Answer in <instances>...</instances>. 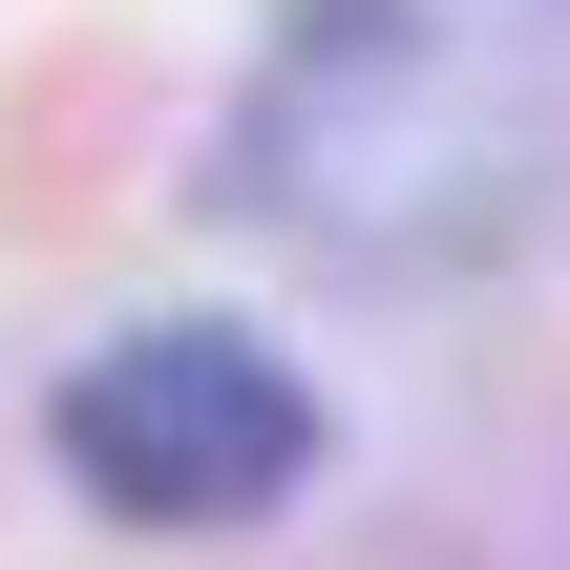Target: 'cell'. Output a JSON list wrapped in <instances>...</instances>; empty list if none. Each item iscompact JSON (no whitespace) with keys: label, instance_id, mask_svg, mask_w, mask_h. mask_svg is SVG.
I'll return each instance as SVG.
<instances>
[{"label":"cell","instance_id":"obj_1","mask_svg":"<svg viewBox=\"0 0 570 570\" xmlns=\"http://www.w3.org/2000/svg\"><path fill=\"white\" fill-rule=\"evenodd\" d=\"M296 465H317V381L233 317H148L63 381V487L106 529H254Z\"/></svg>","mask_w":570,"mask_h":570}]
</instances>
